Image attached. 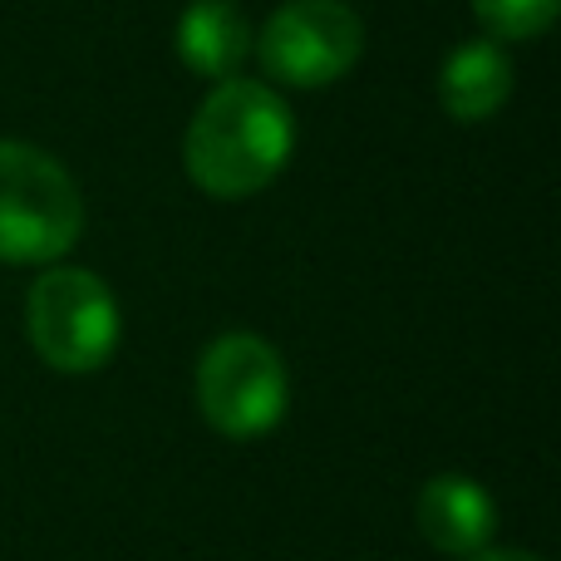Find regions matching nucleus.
Wrapping results in <instances>:
<instances>
[{"instance_id":"obj_7","label":"nucleus","mask_w":561,"mask_h":561,"mask_svg":"<svg viewBox=\"0 0 561 561\" xmlns=\"http://www.w3.org/2000/svg\"><path fill=\"white\" fill-rule=\"evenodd\" d=\"M256 49L252 20L237 0H193L178 20V55L203 79H237L247 55Z\"/></svg>"},{"instance_id":"obj_4","label":"nucleus","mask_w":561,"mask_h":561,"mask_svg":"<svg viewBox=\"0 0 561 561\" xmlns=\"http://www.w3.org/2000/svg\"><path fill=\"white\" fill-rule=\"evenodd\" d=\"M30 340L59 375H89L118 345V300L84 266H49L30 286Z\"/></svg>"},{"instance_id":"obj_5","label":"nucleus","mask_w":561,"mask_h":561,"mask_svg":"<svg viewBox=\"0 0 561 561\" xmlns=\"http://www.w3.org/2000/svg\"><path fill=\"white\" fill-rule=\"evenodd\" d=\"M365 49V25L345 0H290L266 20L256 55L290 89H325L350 75Z\"/></svg>"},{"instance_id":"obj_3","label":"nucleus","mask_w":561,"mask_h":561,"mask_svg":"<svg viewBox=\"0 0 561 561\" xmlns=\"http://www.w3.org/2000/svg\"><path fill=\"white\" fill-rule=\"evenodd\" d=\"M290 379L280 365L276 345H266L262 335H232L213 340L197 359V409L222 438H262L286 419Z\"/></svg>"},{"instance_id":"obj_9","label":"nucleus","mask_w":561,"mask_h":561,"mask_svg":"<svg viewBox=\"0 0 561 561\" xmlns=\"http://www.w3.org/2000/svg\"><path fill=\"white\" fill-rule=\"evenodd\" d=\"M561 0H473L478 20L493 30L497 39H533L557 20Z\"/></svg>"},{"instance_id":"obj_2","label":"nucleus","mask_w":561,"mask_h":561,"mask_svg":"<svg viewBox=\"0 0 561 561\" xmlns=\"http://www.w3.org/2000/svg\"><path fill=\"white\" fill-rule=\"evenodd\" d=\"M84 232L75 178L35 144H0V262H59Z\"/></svg>"},{"instance_id":"obj_10","label":"nucleus","mask_w":561,"mask_h":561,"mask_svg":"<svg viewBox=\"0 0 561 561\" xmlns=\"http://www.w3.org/2000/svg\"><path fill=\"white\" fill-rule=\"evenodd\" d=\"M473 561H542V557H533V552H478Z\"/></svg>"},{"instance_id":"obj_6","label":"nucleus","mask_w":561,"mask_h":561,"mask_svg":"<svg viewBox=\"0 0 561 561\" xmlns=\"http://www.w3.org/2000/svg\"><path fill=\"white\" fill-rule=\"evenodd\" d=\"M419 533H424V542L434 547V552L444 557H478L488 552V542H493V497L483 493V488L473 483V478L463 473H438L424 483V493H419Z\"/></svg>"},{"instance_id":"obj_8","label":"nucleus","mask_w":561,"mask_h":561,"mask_svg":"<svg viewBox=\"0 0 561 561\" xmlns=\"http://www.w3.org/2000/svg\"><path fill=\"white\" fill-rule=\"evenodd\" d=\"M513 94V59L497 39H463L454 55L444 59L438 75V99L458 124H483Z\"/></svg>"},{"instance_id":"obj_1","label":"nucleus","mask_w":561,"mask_h":561,"mask_svg":"<svg viewBox=\"0 0 561 561\" xmlns=\"http://www.w3.org/2000/svg\"><path fill=\"white\" fill-rule=\"evenodd\" d=\"M296 148V118L272 84L222 79L197 104L183 138L187 173L213 197L262 193Z\"/></svg>"}]
</instances>
